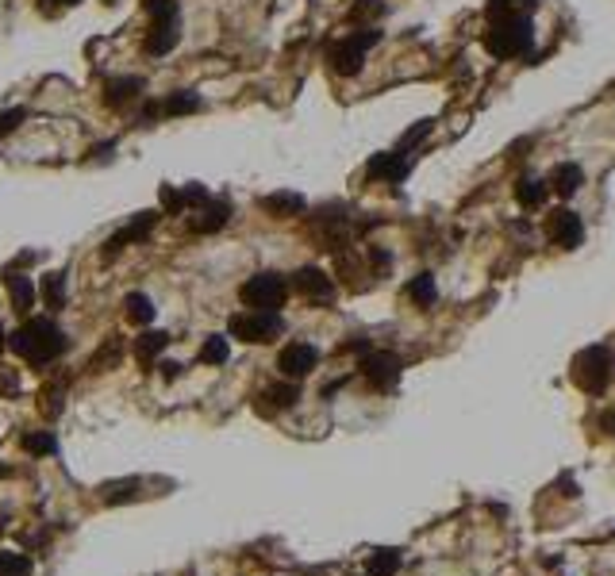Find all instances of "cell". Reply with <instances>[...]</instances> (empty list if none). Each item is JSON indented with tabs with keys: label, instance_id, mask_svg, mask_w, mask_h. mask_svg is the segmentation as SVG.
Returning a JSON list of instances; mask_svg holds the SVG:
<instances>
[{
	"label": "cell",
	"instance_id": "1",
	"mask_svg": "<svg viewBox=\"0 0 615 576\" xmlns=\"http://www.w3.org/2000/svg\"><path fill=\"white\" fill-rule=\"evenodd\" d=\"M8 346L23 357V362L50 365L59 354H66L69 338L62 335V327L54 323V320H47V315H35V320H23V327L8 338Z\"/></svg>",
	"mask_w": 615,
	"mask_h": 576
},
{
	"label": "cell",
	"instance_id": "2",
	"mask_svg": "<svg viewBox=\"0 0 615 576\" xmlns=\"http://www.w3.org/2000/svg\"><path fill=\"white\" fill-rule=\"evenodd\" d=\"M484 50L500 62L508 58H523L527 50L535 47V27L531 16H504V20H489V32H484Z\"/></svg>",
	"mask_w": 615,
	"mask_h": 576
},
{
	"label": "cell",
	"instance_id": "3",
	"mask_svg": "<svg viewBox=\"0 0 615 576\" xmlns=\"http://www.w3.org/2000/svg\"><path fill=\"white\" fill-rule=\"evenodd\" d=\"M381 42V32L377 27H357V32H347L342 39H335L331 47H327V62L339 77H357L366 66V54L374 50Z\"/></svg>",
	"mask_w": 615,
	"mask_h": 576
},
{
	"label": "cell",
	"instance_id": "4",
	"mask_svg": "<svg viewBox=\"0 0 615 576\" xmlns=\"http://www.w3.org/2000/svg\"><path fill=\"white\" fill-rule=\"evenodd\" d=\"M611 373H615V357L608 346H584V350L574 357V365H569V377L581 392L589 396H600L604 388L611 384Z\"/></svg>",
	"mask_w": 615,
	"mask_h": 576
},
{
	"label": "cell",
	"instance_id": "5",
	"mask_svg": "<svg viewBox=\"0 0 615 576\" xmlns=\"http://www.w3.org/2000/svg\"><path fill=\"white\" fill-rule=\"evenodd\" d=\"M289 292H293V281H285L281 273H254V277L242 281L239 300L254 311H277L285 308Z\"/></svg>",
	"mask_w": 615,
	"mask_h": 576
},
{
	"label": "cell",
	"instance_id": "6",
	"mask_svg": "<svg viewBox=\"0 0 615 576\" xmlns=\"http://www.w3.org/2000/svg\"><path fill=\"white\" fill-rule=\"evenodd\" d=\"M227 330H231V338H242V342H274L281 330H285V320L277 311H235L231 323H227Z\"/></svg>",
	"mask_w": 615,
	"mask_h": 576
},
{
	"label": "cell",
	"instance_id": "7",
	"mask_svg": "<svg viewBox=\"0 0 615 576\" xmlns=\"http://www.w3.org/2000/svg\"><path fill=\"white\" fill-rule=\"evenodd\" d=\"M357 369H362V377L374 384L377 392H389V388L400 381V373H404V362H400L396 354H389V350H366Z\"/></svg>",
	"mask_w": 615,
	"mask_h": 576
},
{
	"label": "cell",
	"instance_id": "8",
	"mask_svg": "<svg viewBox=\"0 0 615 576\" xmlns=\"http://www.w3.org/2000/svg\"><path fill=\"white\" fill-rule=\"evenodd\" d=\"M547 238L554 242V247H562V250H577L581 242H584V223H581V215L574 212V208H562L557 204L550 215H547Z\"/></svg>",
	"mask_w": 615,
	"mask_h": 576
},
{
	"label": "cell",
	"instance_id": "9",
	"mask_svg": "<svg viewBox=\"0 0 615 576\" xmlns=\"http://www.w3.org/2000/svg\"><path fill=\"white\" fill-rule=\"evenodd\" d=\"M316 365H320V350L312 342H289L277 354V369H281V377H289V381L308 377Z\"/></svg>",
	"mask_w": 615,
	"mask_h": 576
},
{
	"label": "cell",
	"instance_id": "10",
	"mask_svg": "<svg viewBox=\"0 0 615 576\" xmlns=\"http://www.w3.org/2000/svg\"><path fill=\"white\" fill-rule=\"evenodd\" d=\"M293 288L304 300H316V304H331L335 300V281L327 277L323 269H316V266H304V269H296L293 273Z\"/></svg>",
	"mask_w": 615,
	"mask_h": 576
},
{
	"label": "cell",
	"instance_id": "11",
	"mask_svg": "<svg viewBox=\"0 0 615 576\" xmlns=\"http://www.w3.org/2000/svg\"><path fill=\"white\" fill-rule=\"evenodd\" d=\"M162 220V215L158 212H139L135 215V220L131 223H127V227H120L116 230V235H112L108 238V247H104V254L112 257V254H120L123 247H131V242H147L150 238V230H154V223H158Z\"/></svg>",
	"mask_w": 615,
	"mask_h": 576
},
{
	"label": "cell",
	"instance_id": "12",
	"mask_svg": "<svg viewBox=\"0 0 615 576\" xmlns=\"http://www.w3.org/2000/svg\"><path fill=\"white\" fill-rule=\"evenodd\" d=\"M366 173H369V177H377V181L396 184V181H404L412 173V158L400 154V150H381V154H374L366 162Z\"/></svg>",
	"mask_w": 615,
	"mask_h": 576
},
{
	"label": "cell",
	"instance_id": "13",
	"mask_svg": "<svg viewBox=\"0 0 615 576\" xmlns=\"http://www.w3.org/2000/svg\"><path fill=\"white\" fill-rule=\"evenodd\" d=\"M227 220H231V204H227V200H208V204L193 208L189 230L193 235H216V230L227 227Z\"/></svg>",
	"mask_w": 615,
	"mask_h": 576
},
{
	"label": "cell",
	"instance_id": "14",
	"mask_svg": "<svg viewBox=\"0 0 615 576\" xmlns=\"http://www.w3.org/2000/svg\"><path fill=\"white\" fill-rule=\"evenodd\" d=\"M5 288H8L12 311H16V315H32V304L39 300V288L32 284V277H23V273H16V269H5Z\"/></svg>",
	"mask_w": 615,
	"mask_h": 576
},
{
	"label": "cell",
	"instance_id": "15",
	"mask_svg": "<svg viewBox=\"0 0 615 576\" xmlns=\"http://www.w3.org/2000/svg\"><path fill=\"white\" fill-rule=\"evenodd\" d=\"M177 39H181L177 20H154L150 32H147V42H142V50L154 54V58H162V54H169L177 47Z\"/></svg>",
	"mask_w": 615,
	"mask_h": 576
},
{
	"label": "cell",
	"instance_id": "16",
	"mask_svg": "<svg viewBox=\"0 0 615 576\" xmlns=\"http://www.w3.org/2000/svg\"><path fill=\"white\" fill-rule=\"evenodd\" d=\"M139 93H142V77H112V81L104 85V104H108L112 112H120V108H127V104H135Z\"/></svg>",
	"mask_w": 615,
	"mask_h": 576
},
{
	"label": "cell",
	"instance_id": "17",
	"mask_svg": "<svg viewBox=\"0 0 615 576\" xmlns=\"http://www.w3.org/2000/svg\"><path fill=\"white\" fill-rule=\"evenodd\" d=\"M308 200L300 193H269L262 196V212L274 215V220H293V215H304Z\"/></svg>",
	"mask_w": 615,
	"mask_h": 576
},
{
	"label": "cell",
	"instance_id": "18",
	"mask_svg": "<svg viewBox=\"0 0 615 576\" xmlns=\"http://www.w3.org/2000/svg\"><path fill=\"white\" fill-rule=\"evenodd\" d=\"M581 184H584V169H581V166H574V162L557 166V169L550 173V193H557L562 200L577 196V193H581Z\"/></svg>",
	"mask_w": 615,
	"mask_h": 576
},
{
	"label": "cell",
	"instance_id": "19",
	"mask_svg": "<svg viewBox=\"0 0 615 576\" xmlns=\"http://www.w3.org/2000/svg\"><path fill=\"white\" fill-rule=\"evenodd\" d=\"M547 196H550V181H542V177H520L516 181V200H520L523 212L542 208L547 204Z\"/></svg>",
	"mask_w": 615,
	"mask_h": 576
},
{
	"label": "cell",
	"instance_id": "20",
	"mask_svg": "<svg viewBox=\"0 0 615 576\" xmlns=\"http://www.w3.org/2000/svg\"><path fill=\"white\" fill-rule=\"evenodd\" d=\"M166 346H169V335H166V330H147V335H139L135 338V362L139 365H154V357H158L162 350H166Z\"/></svg>",
	"mask_w": 615,
	"mask_h": 576
},
{
	"label": "cell",
	"instance_id": "21",
	"mask_svg": "<svg viewBox=\"0 0 615 576\" xmlns=\"http://www.w3.org/2000/svg\"><path fill=\"white\" fill-rule=\"evenodd\" d=\"M39 296H42V304H47L50 311H59L66 304V269L47 273V277H42V284H39Z\"/></svg>",
	"mask_w": 615,
	"mask_h": 576
},
{
	"label": "cell",
	"instance_id": "22",
	"mask_svg": "<svg viewBox=\"0 0 615 576\" xmlns=\"http://www.w3.org/2000/svg\"><path fill=\"white\" fill-rule=\"evenodd\" d=\"M200 108H204V100H200L193 89H177L162 100V115H193Z\"/></svg>",
	"mask_w": 615,
	"mask_h": 576
},
{
	"label": "cell",
	"instance_id": "23",
	"mask_svg": "<svg viewBox=\"0 0 615 576\" xmlns=\"http://www.w3.org/2000/svg\"><path fill=\"white\" fill-rule=\"evenodd\" d=\"M538 0H489L484 12H489V20H504V16H535Z\"/></svg>",
	"mask_w": 615,
	"mask_h": 576
},
{
	"label": "cell",
	"instance_id": "24",
	"mask_svg": "<svg viewBox=\"0 0 615 576\" xmlns=\"http://www.w3.org/2000/svg\"><path fill=\"white\" fill-rule=\"evenodd\" d=\"M404 292H408V300H412L416 308H431L435 296H439V288H435V277H431V273H420V277L408 281Z\"/></svg>",
	"mask_w": 615,
	"mask_h": 576
},
{
	"label": "cell",
	"instance_id": "25",
	"mask_svg": "<svg viewBox=\"0 0 615 576\" xmlns=\"http://www.w3.org/2000/svg\"><path fill=\"white\" fill-rule=\"evenodd\" d=\"M123 315H127L131 323H139V327L154 323V304H150V296H147V292H127V296H123Z\"/></svg>",
	"mask_w": 615,
	"mask_h": 576
},
{
	"label": "cell",
	"instance_id": "26",
	"mask_svg": "<svg viewBox=\"0 0 615 576\" xmlns=\"http://www.w3.org/2000/svg\"><path fill=\"white\" fill-rule=\"evenodd\" d=\"M262 400H269V408H262L266 415L269 411H285V408H293V403L300 400V388L296 384H274V388H266L262 392Z\"/></svg>",
	"mask_w": 615,
	"mask_h": 576
},
{
	"label": "cell",
	"instance_id": "27",
	"mask_svg": "<svg viewBox=\"0 0 615 576\" xmlns=\"http://www.w3.org/2000/svg\"><path fill=\"white\" fill-rule=\"evenodd\" d=\"M381 16H384L381 0H354L350 4V23H357V27H374L369 20H381Z\"/></svg>",
	"mask_w": 615,
	"mask_h": 576
},
{
	"label": "cell",
	"instance_id": "28",
	"mask_svg": "<svg viewBox=\"0 0 615 576\" xmlns=\"http://www.w3.org/2000/svg\"><path fill=\"white\" fill-rule=\"evenodd\" d=\"M227 354H231V346H227L223 335H212L204 346H200V362H204V365H223Z\"/></svg>",
	"mask_w": 615,
	"mask_h": 576
},
{
	"label": "cell",
	"instance_id": "29",
	"mask_svg": "<svg viewBox=\"0 0 615 576\" xmlns=\"http://www.w3.org/2000/svg\"><path fill=\"white\" fill-rule=\"evenodd\" d=\"M32 572V561L23 554H12V550H0V576H27Z\"/></svg>",
	"mask_w": 615,
	"mask_h": 576
},
{
	"label": "cell",
	"instance_id": "30",
	"mask_svg": "<svg viewBox=\"0 0 615 576\" xmlns=\"http://www.w3.org/2000/svg\"><path fill=\"white\" fill-rule=\"evenodd\" d=\"M400 569V554L396 550H377L374 557H369V572L374 576H393Z\"/></svg>",
	"mask_w": 615,
	"mask_h": 576
},
{
	"label": "cell",
	"instance_id": "31",
	"mask_svg": "<svg viewBox=\"0 0 615 576\" xmlns=\"http://www.w3.org/2000/svg\"><path fill=\"white\" fill-rule=\"evenodd\" d=\"M120 354H123V346H120L116 338H112V342L104 346V350H100V354L93 357V362H89V369H96V373H108L112 365H116V362H120Z\"/></svg>",
	"mask_w": 615,
	"mask_h": 576
},
{
	"label": "cell",
	"instance_id": "32",
	"mask_svg": "<svg viewBox=\"0 0 615 576\" xmlns=\"http://www.w3.org/2000/svg\"><path fill=\"white\" fill-rule=\"evenodd\" d=\"M142 8L150 12V20H177L181 16L177 0H142Z\"/></svg>",
	"mask_w": 615,
	"mask_h": 576
},
{
	"label": "cell",
	"instance_id": "33",
	"mask_svg": "<svg viewBox=\"0 0 615 576\" xmlns=\"http://www.w3.org/2000/svg\"><path fill=\"white\" fill-rule=\"evenodd\" d=\"M23 450H32V454H54L59 450V442H54V435H23Z\"/></svg>",
	"mask_w": 615,
	"mask_h": 576
},
{
	"label": "cell",
	"instance_id": "34",
	"mask_svg": "<svg viewBox=\"0 0 615 576\" xmlns=\"http://www.w3.org/2000/svg\"><path fill=\"white\" fill-rule=\"evenodd\" d=\"M59 411H62V388L59 384L42 388V415H47V419H54Z\"/></svg>",
	"mask_w": 615,
	"mask_h": 576
},
{
	"label": "cell",
	"instance_id": "35",
	"mask_svg": "<svg viewBox=\"0 0 615 576\" xmlns=\"http://www.w3.org/2000/svg\"><path fill=\"white\" fill-rule=\"evenodd\" d=\"M427 135H431V120H420L416 127H412V131H404V135H400V147H404V150H412V147H416V142H423Z\"/></svg>",
	"mask_w": 615,
	"mask_h": 576
},
{
	"label": "cell",
	"instance_id": "36",
	"mask_svg": "<svg viewBox=\"0 0 615 576\" xmlns=\"http://www.w3.org/2000/svg\"><path fill=\"white\" fill-rule=\"evenodd\" d=\"M23 120H27V112H23V108H8V112H0V139L16 131V127H20Z\"/></svg>",
	"mask_w": 615,
	"mask_h": 576
},
{
	"label": "cell",
	"instance_id": "37",
	"mask_svg": "<svg viewBox=\"0 0 615 576\" xmlns=\"http://www.w3.org/2000/svg\"><path fill=\"white\" fill-rule=\"evenodd\" d=\"M135 488H139L135 481H127V484H108V488H104V492H108L104 500H108V503H116V500H131V496H135Z\"/></svg>",
	"mask_w": 615,
	"mask_h": 576
},
{
	"label": "cell",
	"instance_id": "38",
	"mask_svg": "<svg viewBox=\"0 0 615 576\" xmlns=\"http://www.w3.org/2000/svg\"><path fill=\"white\" fill-rule=\"evenodd\" d=\"M20 388V381H16V373H12L8 365H0V396H12Z\"/></svg>",
	"mask_w": 615,
	"mask_h": 576
},
{
	"label": "cell",
	"instance_id": "39",
	"mask_svg": "<svg viewBox=\"0 0 615 576\" xmlns=\"http://www.w3.org/2000/svg\"><path fill=\"white\" fill-rule=\"evenodd\" d=\"M369 262H374V269H389V262H393V257L389 254H384V250H369Z\"/></svg>",
	"mask_w": 615,
	"mask_h": 576
},
{
	"label": "cell",
	"instance_id": "40",
	"mask_svg": "<svg viewBox=\"0 0 615 576\" xmlns=\"http://www.w3.org/2000/svg\"><path fill=\"white\" fill-rule=\"evenodd\" d=\"M50 8H74V4H81V0H47Z\"/></svg>",
	"mask_w": 615,
	"mask_h": 576
},
{
	"label": "cell",
	"instance_id": "41",
	"mask_svg": "<svg viewBox=\"0 0 615 576\" xmlns=\"http://www.w3.org/2000/svg\"><path fill=\"white\" fill-rule=\"evenodd\" d=\"M162 369H166V377H169V381H174V377H177V373H181V365H174V362H166Z\"/></svg>",
	"mask_w": 615,
	"mask_h": 576
},
{
	"label": "cell",
	"instance_id": "42",
	"mask_svg": "<svg viewBox=\"0 0 615 576\" xmlns=\"http://www.w3.org/2000/svg\"><path fill=\"white\" fill-rule=\"evenodd\" d=\"M5 346H8V335H5V327H0V350H5Z\"/></svg>",
	"mask_w": 615,
	"mask_h": 576
},
{
	"label": "cell",
	"instance_id": "43",
	"mask_svg": "<svg viewBox=\"0 0 615 576\" xmlns=\"http://www.w3.org/2000/svg\"><path fill=\"white\" fill-rule=\"evenodd\" d=\"M5 472H8V469H5V465H0V477H5Z\"/></svg>",
	"mask_w": 615,
	"mask_h": 576
}]
</instances>
